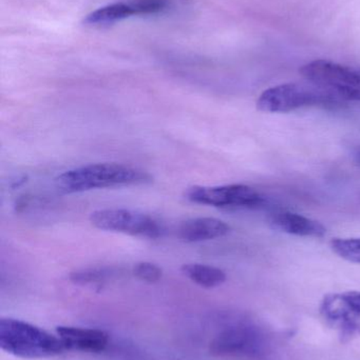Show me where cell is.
<instances>
[{
  "label": "cell",
  "instance_id": "1",
  "mask_svg": "<svg viewBox=\"0 0 360 360\" xmlns=\"http://www.w3.org/2000/svg\"><path fill=\"white\" fill-rule=\"evenodd\" d=\"M152 176L145 171L120 164H91L66 171L57 177L58 188L66 193L97 188L150 184Z\"/></svg>",
  "mask_w": 360,
  "mask_h": 360
},
{
  "label": "cell",
  "instance_id": "2",
  "mask_svg": "<svg viewBox=\"0 0 360 360\" xmlns=\"http://www.w3.org/2000/svg\"><path fill=\"white\" fill-rule=\"evenodd\" d=\"M0 348L25 359H48L66 350L61 338L14 319H0Z\"/></svg>",
  "mask_w": 360,
  "mask_h": 360
},
{
  "label": "cell",
  "instance_id": "3",
  "mask_svg": "<svg viewBox=\"0 0 360 360\" xmlns=\"http://www.w3.org/2000/svg\"><path fill=\"white\" fill-rule=\"evenodd\" d=\"M345 101L333 91L308 82L285 84L264 91L257 101V108L266 113H289L308 107L336 109Z\"/></svg>",
  "mask_w": 360,
  "mask_h": 360
},
{
  "label": "cell",
  "instance_id": "4",
  "mask_svg": "<svg viewBox=\"0 0 360 360\" xmlns=\"http://www.w3.org/2000/svg\"><path fill=\"white\" fill-rule=\"evenodd\" d=\"M308 82L329 89L344 101H360V67L318 59L300 69Z\"/></svg>",
  "mask_w": 360,
  "mask_h": 360
},
{
  "label": "cell",
  "instance_id": "5",
  "mask_svg": "<svg viewBox=\"0 0 360 360\" xmlns=\"http://www.w3.org/2000/svg\"><path fill=\"white\" fill-rule=\"evenodd\" d=\"M93 226L108 232L154 239L162 236V226L151 216L126 209L97 210L90 215Z\"/></svg>",
  "mask_w": 360,
  "mask_h": 360
},
{
  "label": "cell",
  "instance_id": "6",
  "mask_svg": "<svg viewBox=\"0 0 360 360\" xmlns=\"http://www.w3.org/2000/svg\"><path fill=\"white\" fill-rule=\"evenodd\" d=\"M321 316L340 332L342 340L360 335V292L328 294L319 307Z\"/></svg>",
  "mask_w": 360,
  "mask_h": 360
},
{
  "label": "cell",
  "instance_id": "7",
  "mask_svg": "<svg viewBox=\"0 0 360 360\" xmlns=\"http://www.w3.org/2000/svg\"><path fill=\"white\" fill-rule=\"evenodd\" d=\"M184 196L192 202L217 207H257L264 201L255 188L245 184L194 186L186 188Z\"/></svg>",
  "mask_w": 360,
  "mask_h": 360
},
{
  "label": "cell",
  "instance_id": "8",
  "mask_svg": "<svg viewBox=\"0 0 360 360\" xmlns=\"http://www.w3.org/2000/svg\"><path fill=\"white\" fill-rule=\"evenodd\" d=\"M263 335L249 326H235L222 331L211 342L209 351L216 356L258 357L263 353Z\"/></svg>",
  "mask_w": 360,
  "mask_h": 360
},
{
  "label": "cell",
  "instance_id": "9",
  "mask_svg": "<svg viewBox=\"0 0 360 360\" xmlns=\"http://www.w3.org/2000/svg\"><path fill=\"white\" fill-rule=\"evenodd\" d=\"M56 333L66 350L101 353L107 348L109 342V335L99 329L61 326L57 327Z\"/></svg>",
  "mask_w": 360,
  "mask_h": 360
},
{
  "label": "cell",
  "instance_id": "10",
  "mask_svg": "<svg viewBox=\"0 0 360 360\" xmlns=\"http://www.w3.org/2000/svg\"><path fill=\"white\" fill-rule=\"evenodd\" d=\"M230 231V226L217 218H192L180 224L178 236L185 243H201L225 236Z\"/></svg>",
  "mask_w": 360,
  "mask_h": 360
},
{
  "label": "cell",
  "instance_id": "11",
  "mask_svg": "<svg viewBox=\"0 0 360 360\" xmlns=\"http://www.w3.org/2000/svg\"><path fill=\"white\" fill-rule=\"evenodd\" d=\"M271 224L276 230L296 236L323 237L327 234V229L321 222L292 212H276L271 217Z\"/></svg>",
  "mask_w": 360,
  "mask_h": 360
},
{
  "label": "cell",
  "instance_id": "12",
  "mask_svg": "<svg viewBox=\"0 0 360 360\" xmlns=\"http://www.w3.org/2000/svg\"><path fill=\"white\" fill-rule=\"evenodd\" d=\"M131 16H137V12L130 0L127 2H114V4L101 6L87 15L85 17L84 23L90 27H104V25H113Z\"/></svg>",
  "mask_w": 360,
  "mask_h": 360
},
{
  "label": "cell",
  "instance_id": "13",
  "mask_svg": "<svg viewBox=\"0 0 360 360\" xmlns=\"http://www.w3.org/2000/svg\"><path fill=\"white\" fill-rule=\"evenodd\" d=\"M182 272L192 283L206 289L219 287L226 281V274L224 271L207 264H184L182 266Z\"/></svg>",
  "mask_w": 360,
  "mask_h": 360
},
{
  "label": "cell",
  "instance_id": "14",
  "mask_svg": "<svg viewBox=\"0 0 360 360\" xmlns=\"http://www.w3.org/2000/svg\"><path fill=\"white\" fill-rule=\"evenodd\" d=\"M120 274L118 269L101 266V268L80 269V270L73 271L70 273L69 279L75 285H92V283H105L114 277H118Z\"/></svg>",
  "mask_w": 360,
  "mask_h": 360
},
{
  "label": "cell",
  "instance_id": "15",
  "mask_svg": "<svg viewBox=\"0 0 360 360\" xmlns=\"http://www.w3.org/2000/svg\"><path fill=\"white\" fill-rule=\"evenodd\" d=\"M331 248L334 253L342 259L353 264H360V237L333 239Z\"/></svg>",
  "mask_w": 360,
  "mask_h": 360
},
{
  "label": "cell",
  "instance_id": "16",
  "mask_svg": "<svg viewBox=\"0 0 360 360\" xmlns=\"http://www.w3.org/2000/svg\"><path fill=\"white\" fill-rule=\"evenodd\" d=\"M133 275L139 281L156 283L162 278L163 271L160 266L151 262H139L133 268Z\"/></svg>",
  "mask_w": 360,
  "mask_h": 360
},
{
  "label": "cell",
  "instance_id": "17",
  "mask_svg": "<svg viewBox=\"0 0 360 360\" xmlns=\"http://www.w3.org/2000/svg\"><path fill=\"white\" fill-rule=\"evenodd\" d=\"M131 2L137 11V16L159 14L168 6V0H131Z\"/></svg>",
  "mask_w": 360,
  "mask_h": 360
},
{
  "label": "cell",
  "instance_id": "18",
  "mask_svg": "<svg viewBox=\"0 0 360 360\" xmlns=\"http://www.w3.org/2000/svg\"><path fill=\"white\" fill-rule=\"evenodd\" d=\"M354 160L355 162H356V164L360 167V148L359 149H357L356 152H355Z\"/></svg>",
  "mask_w": 360,
  "mask_h": 360
}]
</instances>
